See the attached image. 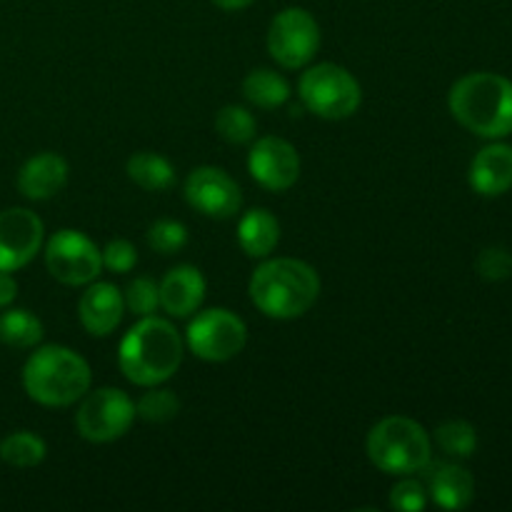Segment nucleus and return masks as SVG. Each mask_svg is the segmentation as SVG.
<instances>
[{
  "mask_svg": "<svg viewBox=\"0 0 512 512\" xmlns=\"http://www.w3.org/2000/svg\"><path fill=\"white\" fill-rule=\"evenodd\" d=\"M183 355L185 340L175 325L165 318L145 315L120 340L118 365L130 383L150 388L173 378Z\"/></svg>",
  "mask_w": 512,
  "mask_h": 512,
  "instance_id": "obj_1",
  "label": "nucleus"
},
{
  "mask_svg": "<svg viewBox=\"0 0 512 512\" xmlns=\"http://www.w3.org/2000/svg\"><path fill=\"white\" fill-rule=\"evenodd\" d=\"M248 293L265 318L295 320L320 298V275L305 260L273 258L255 268Z\"/></svg>",
  "mask_w": 512,
  "mask_h": 512,
  "instance_id": "obj_2",
  "label": "nucleus"
},
{
  "mask_svg": "<svg viewBox=\"0 0 512 512\" xmlns=\"http://www.w3.org/2000/svg\"><path fill=\"white\" fill-rule=\"evenodd\" d=\"M448 108L478 138H508L512 133V80L500 73L463 75L450 88Z\"/></svg>",
  "mask_w": 512,
  "mask_h": 512,
  "instance_id": "obj_3",
  "label": "nucleus"
},
{
  "mask_svg": "<svg viewBox=\"0 0 512 512\" xmlns=\"http://www.w3.org/2000/svg\"><path fill=\"white\" fill-rule=\"evenodd\" d=\"M23 388L45 408H68L90 390V365L65 345H43L23 368Z\"/></svg>",
  "mask_w": 512,
  "mask_h": 512,
  "instance_id": "obj_4",
  "label": "nucleus"
},
{
  "mask_svg": "<svg viewBox=\"0 0 512 512\" xmlns=\"http://www.w3.org/2000/svg\"><path fill=\"white\" fill-rule=\"evenodd\" d=\"M368 458L385 475L423 473L433 460V440L420 423L405 415L383 418L368 433Z\"/></svg>",
  "mask_w": 512,
  "mask_h": 512,
  "instance_id": "obj_5",
  "label": "nucleus"
},
{
  "mask_svg": "<svg viewBox=\"0 0 512 512\" xmlns=\"http://www.w3.org/2000/svg\"><path fill=\"white\" fill-rule=\"evenodd\" d=\"M298 95L303 108L323 120L350 118L363 103V88L355 75L335 63H318L305 70Z\"/></svg>",
  "mask_w": 512,
  "mask_h": 512,
  "instance_id": "obj_6",
  "label": "nucleus"
},
{
  "mask_svg": "<svg viewBox=\"0 0 512 512\" xmlns=\"http://www.w3.org/2000/svg\"><path fill=\"white\" fill-rule=\"evenodd\" d=\"M248 343L243 318L225 308H210L195 315L185 330V345L205 363H228L238 358Z\"/></svg>",
  "mask_w": 512,
  "mask_h": 512,
  "instance_id": "obj_7",
  "label": "nucleus"
},
{
  "mask_svg": "<svg viewBox=\"0 0 512 512\" xmlns=\"http://www.w3.org/2000/svg\"><path fill=\"white\" fill-rule=\"evenodd\" d=\"M135 418V403L128 393L118 388H98L80 398L75 428L88 443H113L128 433Z\"/></svg>",
  "mask_w": 512,
  "mask_h": 512,
  "instance_id": "obj_8",
  "label": "nucleus"
},
{
  "mask_svg": "<svg viewBox=\"0 0 512 512\" xmlns=\"http://www.w3.org/2000/svg\"><path fill=\"white\" fill-rule=\"evenodd\" d=\"M45 265L58 283L80 288L98 278L103 270V255L88 235L63 228L45 243Z\"/></svg>",
  "mask_w": 512,
  "mask_h": 512,
  "instance_id": "obj_9",
  "label": "nucleus"
},
{
  "mask_svg": "<svg viewBox=\"0 0 512 512\" xmlns=\"http://www.w3.org/2000/svg\"><path fill=\"white\" fill-rule=\"evenodd\" d=\"M320 50V25L305 8H285L268 28V53L283 68L308 65Z\"/></svg>",
  "mask_w": 512,
  "mask_h": 512,
  "instance_id": "obj_10",
  "label": "nucleus"
},
{
  "mask_svg": "<svg viewBox=\"0 0 512 512\" xmlns=\"http://www.w3.org/2000/svg\"><path fill=\"white\" fill-rule=\"evenodd\" d=\"M183 193L190 208L198 210L205 218L230 220L240 213V208H243L240 185L235 183L225 170L215 168V165L195 168L193 173L185 178Z\"/></svg>",
  "mask_w": 512,
  "mask_h": 512,
  "instance_id": "obj_11",
  "label": "nucleus"
},
{
  "mask_svg": "<svg viewBox=\"0 0 512 512\" xmlns=\"http://www.w3.org/2000/svg\"><path fill=\"white\" fill-rule=\"evenodd\" d=\"M43 220L28 208H8L0 213V270L15 273L25 268L43 248Z\"/></svg>",
  "mask_w": 512,
  "mask_h": 512,
  "instance_id": "obj_12",
  "label": "nucleus"
},
{
  "mask_svg": "<svg viewBox=\"0 0 512 512\" xmlns=\"http://www.w3.org/2000/svg\"><path fill=\"white\" fill-rule=\"evenodd\" d=\"M248 170L260 188L285 193L300 178V155L288 140L268 135V138L255 140L250 148Z\"/></svg>",
  "mask_w": 512,
  "mask_h": 512,
  "instance_id": "obj_13",
  "label": "nucleus"
},
{
  "mask_svg": "<svg viewBox=\"0 0 512 512\" xmlns=\"http://www.w3.org/2000/svg\"><path fill=\"white\" fill-rule=\"evenodd\" d=\"M205 290H208V283L195 265H175L158 285L160 308L170 318H190L203 305Z\"/></svg>",
  "mask_w": 512,
  "mask_h": 512,
  "instance_id": "obj_14",
  "label": "nucleus"
},
{
  "mask_svg": "<svg viewBox=\"0 0 512 512\" xmlns=\"http://www.w3.org/2000/svg\"><path fill=\"white\" fill-rule=\"evenodd\" d=\"M125 315L123 293L113 283H90L85 293L80 295L78 318L80 325L88 330L93 338H108L120 325Z\"/></svg>",
  "mask_w": 512,
  "mask_h": 512,
  "instance_id": "obj_15",
  "label": "nucleus"
},
{
  "mask_svg": "<svg viewBox=\"0 0 512 512\" xmlns=\"http://www.w3.org/2000/svg\"><path fill=\"white\" fill-rule=\"evenodd\" d=\"M470 188L485 198H498L512 188V145L490 143L470 163Z\"/></svg>",
  "mask_w": 512,
  "mask_h": 512,
  "instance_id": "obj_16",
  "label": "nucleus"
},
{
  "mask_svg": "<svg viewBox=\"0 0 512 512\" xmlns=\"http://www.w3.org/2000/svg\"><path fill=\"white\" fill-rule=\"evenodd\" d=\"M70 168L63 155L40 153L25 160L18 173V190L28 200H50L68 185Z\"/></svg>",
  "mask_w": 512,
  "mask_h": 512,
  "instance_id": "obj_17",
  "label": "nucleus"
},
{
  "mask_svg": "<svg viewBox=\"0 0 512 512\" xmlns=\"http://www.w3.org/2000/svg\"><path fill=\"white\" fill-rule=\"evenodd\" d=\"M428 495L443 510H463L473 503L475 480L458 463H428Z\"/></svg>",
  "mask_w": 512,
  "mask_h": 512,
  "instance_id": "obj_18",
  "label": "nucleus"
},
{
  "mask_svg": "<svg viewBox=\"0 0 512 512\" xmlns=\"http://www.w3.org/2000/svg\"><path fill=\"white\" fill-rule=\"evenodd\" d=\"M280 243V223L270 210L253 208L240 218L238 245L248 258H268Z\"/></svg>",
  "mask_w": 512,
  "mask_h": 512,
  "instance_id": "obj_19",
  "label": "nucleus"
},
{
  "mask_svg": "<svg viewBox=\"0 0 512 512\" xmlns=\"http://www.w3.org/2000/svg\"><path fill=\"white\" fill-rule=\"evenodd\" d=\"M125 173L138 188L148 190V193H165L175 185V168L170 165V160L158 153H148V150L130 155Z\"/></svg>",
  "mask_w": 512,
  "mask_h": 512,
  "instance_id": "obj_20",
  "label": "nucleus"
},
{
  "mask_svg": "<svg viewBox=\"0 0 512 512\" xmlns=\"http://www.w3.org/2000/svg\"><path fill=\"white\" fill-rule=\"evenodd\" d=\"M243 95L255 108L275 110L290 100V83L270 68L250 70L243 80Z\"/></svg>",
  "mask_w": 512,
  "mask_h": 512,
  "instance_id": "obj_21",
  "label": "nucleus"
},
{
  "mask_svg": "<svg viewBox=\"0 0 512 512\" xmlns=\"http://www.w3.org/2000/svg\"><path fill=\"white\" fill-rule=\"evenodd\" d=\"M43 340V323L38 315L23 308H5L0 313V343L15 350H28Z\"/></svg>",
  "mask_w": 512,
  "mask_h": 512,
  "instance_id": "obj_22",
  "label": "nucleus"
},
{
  "mask_svg": "<svg viewBox=\"0 0 512 512\" xmlns=\"http://www.w3.org/2000/svg\"><path fill=\"white\" fill-rule=\"evenodd\" d=\"M45 455H48V445L40 435L30 433V430H18V433H10L0 440V460L10 468H38Z\"/></svg>",
  "mask_w": 512,
  "mask_h": 512,
  "instance_id": "obj_23",
  "label": "nucleus"
},
{
  "mask_svg": "<svg viewBox=\"0 0 512 512\" xmlns=\"http://www.w3.org/2000/svg\"><path fill=\"white\" fill-rule=\"evenodd\" d=\"M255 123L253 113L243 105H225L220 108V113L215 115V133L225 140V143L233 145H245L255 138Z\"/></svg>",
  "mask_w": 512,
  "mask_h": 512,
  "instance_id": "obj_24",
  "label": "nucleus"
},
{
  "mask_svg": "<svg viewBox=\"0 0 512 512\" xmlns=\"http://www.w3.org/2000/svg\"><path fill=\"white\" fill-rule=\"evenodd\" d=\"M435 443L450 458H470L478 450V430L468 420H448L435 430Z\"/></svg>",
  "mask_w": 512,
  "mask_h": 512,
  "instance_id": "obj_25",
  "label": "nucleus"
},
{
  "mask_svg": "<svg viewBox=\"0 0 512 512\" xmlns=\"http://www.w3.org/2000/svg\"><path fill=\"white\" fill-rule=\"evenodd\" d=\"M180 413V398L168 388L150 385L135 403V415L148 423H168Z\"/></svg>",
  "mask_w": 512,
  "mask_h": 512,
  "instance_id": "obj_26",
  "label": "nucleus"
},
{
  "mask_svg": "<svg viewBox=\"0 0 512 512\" xmlns=\"http://www.w3.org/2000/svg\"><path fill=\"white\" fill-rule=\"evenodd\" d=\"M145 240H148L150 250H155V253L175 255L188 245V228L178 220H155L148 233H145Z\"/></svg>",
  "mask_w": 512,
  "mask_h": 512,
  "instance_id": "obj_27",
  "label": "nucleus"
},
{
  "mask_svg": "<svg viewBox=\"0 0 512 512\" xmlns=\"http://www.w3.org/2000/svg\"><path fill=\"white\" fill-rule=\"evenodd\" d=\"M125 310H130L138 318H145V315H155V310L160 308V293L158 285L150 278H135L130 280L128 288L123 293Z\"/></svg>",
  "mask_w": 512,
  "mask_h": 512,
  "instance_id": "obj_28",
  "label": "nucleus"
},
{
  "mask_svg": "<svg viewBox=\"0 0 512 512\" xmlns=\"http://www.w3.org/2000/svg\"><path fill=\"white\" fill-rule=\"evenodd\" d=\"M390 508L405 512L425 510L428 508V488L410 475H403V480L390 490Z\"/></svg>",
  "mask_w": 512,
  "mask_h": 512,
  "instance_id": "obj_29",
  "label": "nucleus"
},
{
  "mask_svg": "<svg viewBox=\"0 0 512 512\" xmlns=\"http://www.w3.org/2000/svg\"><path fill=\"white\" fill-rule=\"evenodd\" d=\"M480 278L490 283H500L512 275V255L505 248H485L475 260Z\"/></svg>",
  "mask_w": 512,
  "mask_h": 512,
  "instance_id": "obj_30",
  "label": "nucleus"
},
{
  "mask_svg": "<svg viewBox=\"0 0 512 512\" xmlns=\"http://www.w3.org/2000/svg\"><path fill=\"white\" fill-rule=\"evenodd\" d=\"M100 255H103V268L110 270V273H130L135 268V263H138V250H135V245L130 240L123 238L110 240L100 250Z\"/></svg>",
  "mask_w": 512,
  "mask_h": 512,
  "instance_id": "obj_31",
  "label": "nucleus"
},
{
  "mask_svg": "<svg viewBox=\"0 0 512 512\" xmlns=\"http://www.w3.org/2000/svg\"><path fill=\"white\" fill-rule=\"evenodd\" d=\"M15 295H18V283H15L13 275L5 273V270H0V310L10 308L15 300Z\"/></svg>",
  "mask_w": 512,
  "mask_h": 512,
  "instance_id": "obj_32",
  "label": "nucleus"
},
{
  "mask_svg": "<svg viewBox=\"0 0 512 512\" xmlns=\"http://www.w3.org/2000/svg\"><path fill=\"white\" fill-rule=\"evenodd\" d=\"M213 3L223 10H243V8H248L253 0H213Z\"/></svg>",
  "mask_w": 512,
  "mask_h": 512,
  "instance_id": "obj_33",
  "label": "nucleus"
}]
</instances>
